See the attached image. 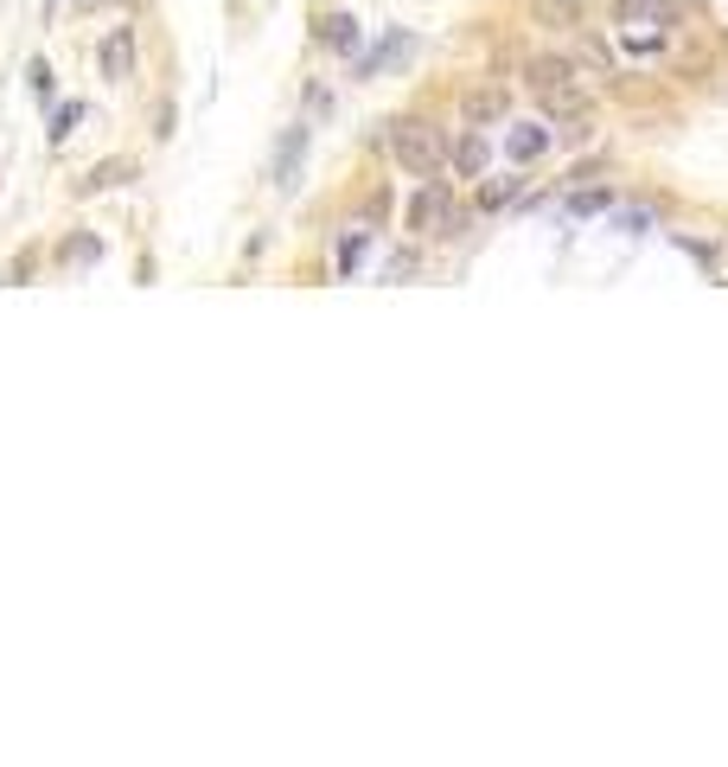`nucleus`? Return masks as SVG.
I'll use <instances>...</instances> for the list:
<instances>
[{
	"label": "nucleus",
	"mask_w": 728,
	"mask_h": 767,
	"mask_svg": "<svg viewBox=\"0 0 728 767\" xmlns=\"http://www.w3.org/2000/svg\"><path fill=\"white\" fill-rule=\"evenodd\" d=\"M460 122H467V128L505 122V90H499V83H474V90L460 97Z\"/></svg>",
	"instance_id": "0eeeda50"
},
{
	"label": "nucleus",
	"mask_w": 728,
	"mask_h": 767,
	"mask_svg": "<svg viewBox=\"0 0 728 767\" xmlns=\"http://www.w3.org/2000/svg\"><path fill=\"white\" fill-rule=\"evenodd\" d=\"M377 147L397 160L409 180H441V173H447V135H441L429 115H397V122H384Z\"/></svg>",
	"instance_id": "f03ea898"
},
{
	"label": "nucleus",
	"mask_w": 728,
	"mask_h": 767,
	"mask_svg": "<svg viewBox=\"0 0 728 767\" xmlns=\"http://www.w3.org/2000/svg\"><path fill=\"white\" fill-rule=\"evenodd\" d=\"M486 160H492V147H486V128H460V135L447 142V167H454L460 180H486Z\"/></svg>",
	"instance_id": "39448f33"
},
{
	"label": "nucleus",
	"mask_w": 728,
	"mask_h": 767,
	"mask_svg": "<svg viewBox=\"0 0 728 767\" xmlns=\"http://www.w3.org/2000/svg\"><path fill=\"white\" fill-rule=\"evenodd\" d=\"M45 7H58V0H45Z\"/></svg>",
	"instance_id": "412c9836"
},
{
	"label": "nucleus",
	"mask_w": 728,
	"mask_h": 767,
	"mask_svg": "<svg viewBox=\"0 0 728 767\" xmlns=\"http://www.w3.org/2000/svg\"><path fill=\"white\" fill-rule=\"evenodd\" d=\"M122 180H135V160H103V167L77 185V192H83V199H96V192H110V185H122Z\"/></svg>",
	"instance_id": "f8f14e48"
},
{
	"label": "nucleus",
	"mask_w": 728,
	"mask_h": 767,
	"mask_svg": "<svg viewBox=\"0 0 728 767\" xmlns=\"http://www.w3.org/2000/svg\"><path fill=\"white\" fill-rule=\"evenodd\" d=\"M409 230H416L422 244H429V237H460V205H454L447 180H422L416 205H409Z\"/></svg>",
	"instance_id": "7ed1b4c3"
},
{
	"label": "nucleus",
	"mask_w": 728,
	"mask_h": 767,
	"mask_svg": "<svg viewBox=\"0 0 728 767\" xmlns=\"http://www.w3.org/2000/svg\"><path fill=\"white\" fill-rule=\"evenodd\" d=\"M549 142H556V135H549L544 122H517V128H511V160H517V167H531V160H544L549 154Z\"/></svg>",
	"instance_id": "9d476101"
},
{
	"label": "nucleus",
	"mask_w": 728,
	"mask_h": 767,
	"mask_svg": "<svg viewBox=\"0 0 728 767\" xmlns=\"http://www.w3.org/2000/svg\"><path fill=\"white\" fill-rule=\"evenodd\" d=\"M524 90H531V103L544 110L549 128H562V135H588L594 128V97H588V77L569 65V58H531L524 65Z\"/></svg>",
	"instance_id": "f257e3e1"
},
{
	"label": "nucleus",
	"mask_w": 728,
	"mask_h": 767,
	"mask_svg": "<svg viewBox=\"0 0 728 767\" xmlns=\"http://www.w3.org/2000/svg\"><path fill=\"white\" fill-rule=\"evenodd\" d=\"M300 167H307V122H294L288 135L275 142V160H269V185H275V192H294V185H300Z\"/></svg>",
	"instance_id": "20e7f679"
},
{
	"label": "nucleus",
	"mask_w": 728,
	"mask_h": 767,
	"mask_svg": "<svg viewBox=\"0 0 728 767\" xmlns=\"http://www.w3.org/2000/svg\"><path fill=\"white\" fill-rule=\"evenodd\" d=\"M517 185H524V180H499V185H479V205H486V212H492V205H511V199H517Z\"/></svg>",
	"instance_id": "f3484780"
},
{
	"label": "nucleus",
	"mask_w": 728,
	"mask_h": 767,
	"mask_svg": "<svg viewBox=\"0 0 728 767\" xmlns=\"http://www.w3.org/2000/svg\"><path fill=\"white\" fill-rule=\"evenodd\" d=\"M416 262H422L416 250H390V256H384V282H409V275H416Z\"/></svg>",
	"instance_id": "4468645a"
},
{
	"label": "nucleus",
	"mask_w": 728,
	"mask_h": 767,
	"mask_svg": "<svg viewBox=\"0 0 728 767\" xmlns=\"http://www.w3.org/2000/svg\"><path fill=\"white\" fill-rule=\"evenodd\" d=\"M320 115H332V90L327 83H307V128H314Z\"/></svg>",
	"instance_id": "dca6fc26"
},
{
	"label": "nucleus",
	"mask_w": 728,
	"mask_h": 767,
	"mask_svg": "<svg viewBox=\"0 0 728 767\" xmlns=\"http://www.w3.org/2000/svg\"><path fill=\"white\" fill-rule=\"evenodd\" d=\"M409 58H416V38H409V33H390V38H384V45H377V52H364V58H359V77H384V71H402Z\"/></svg>",
	"instance_id": "6e6552de"
},
{
	"label": "nucleus",
	"mask_w": 728,
	"mask_h": 767,
	"mask_svg": "<svg viewBox=\"0 0 728 767\" xmlns=\"http://www.w3.org/2000/svg\"><path fill=\"white\" fill-rule=\"evenodd\" d=\"M96 65H103L110 83H128V77H135V33H128V26H110V38L96 45Z\"/></svg>",
	"instance_id": "423d86ee"
},
{
	"label": "nucleus",
	"mask_w": 728,
	"mask_h": 767,
	"mask_svg": "<svg viewBox=\"0 0 728 767\" xmlns=\"http://www.w3.org/2000/svg\"><path fill=\"white\" fill-rule=\"evenodd\" d=\"M26 77H33V97H52V65H45V58H33V71Z\"/></svg>",
	"instance_id": "6ab92c4d"
},
{
	"label": "nucleus",
	"mask_w": 728,
	"mask_h": 767,
	"mask_svg": "<svg viewBox=\"0 0 728 767\" xmlns=\"http://www.w3.org/2000/svg\"><path fill=\"white\" fill-rule=\"evenodd\" d=\"M371 237H377L371 224H345V237H339V256H332V275H345V282H352V275L364 269V256H371Z\"/></svg>",
	"instance_id": "1a4fd4ad"
},
{
	"label": "nucleus",
	"mask_w": 728,
	"mask_h": 767,
	"mask_svg": "<svg viewBox=\"0 0 728 767\" xmlns=\"http://www.w3.org/2000/svg\"><path fill=\"white\" fill-rule=\"evenodd\" d=\"M77 122H83V103H58L52 110V147H65L77 135Z\"/></svg>",
	"instance_id": "ddd939ff"
},
{
	"label": "nucleus",
	"mask_w": 728,
	"mask_h": 767,
	"mask_svg": "<svg viewBox=\"0 0 728 767\" xmlns=\"http://www.w3.org/2000/svg\"><path fill=\"white\" fill-rule=\"evenodd\" d=\"M569 205H576V212H607V192H576Z\"/></svg>",
	"instance_id": "aec40b11"
},
{
	"label": "nucleus",
	"mask_w": 728,
	"mask_h": 767,
	"mask_svg": "<svg viewBox=\"0 0 728 767\" xmlns=\"http://www.w3.org/2000/svg\"><path fill=\"white\" fill-rule=\"evenodd\" d=\"M377 218H390V192H384V185L364 199V212H359V224H377Z\"/></svg>",
	"instance_id": "a211bd4d"
},
{
	"label": "nucleus",
	"mask_w": 728,
	"mask_h": 767,
	"mask_svg": "<svg viewBox=\"0 0 728 767\" xmlns=\"http://www.w3.org/2000/svg\"><path fill=\"white\" fill-rule=\"evenodd\" d=\"M320 45H332V52H359V20L352 13H320Z\"/></svg>",
	"instance_id": "9b49d317"
},
{
	"label": "nucleus",
	"mask_w": 728,
	"mask_h": 767,
	"mask_svg": "<svg viewBox=\"0 0 728 767\" xmlns=\"http://www.w3.org/2000/svg\"><path fill=\"white\" fill-rule=\"evenodd\" d=\"M65 262H96V256H103V244H96V237H65Z\"/></svg>",
	"instance_id": "2eb2a0df"
}]
</instances>
